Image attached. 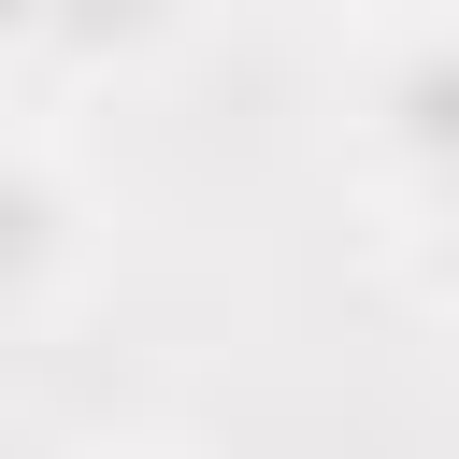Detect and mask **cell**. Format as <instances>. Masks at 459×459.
I'll return each instance as SVG.
<instances>
[{
  "instance_id": "1",
  "label": "cell",
  "mask_w": 459,
  "mask_h": 459,
  "mask_svg": "<svg viewBox=\"0 0 459 459\" xmlns=\"http://www.w3.org/2000/svg\"><path fill=\"white\" fill-rule=\"evenodd\" d=\"M359 143H373V172H402L416 201L459 215V14H430V29H402V43L373 57Z\"/></svg>"
},
{
  "instance_id": "2",
  "label": "cell",
  "mask_w": 459,
  "mask_h": 459,
  "mask_svg": "<svg viewBox=\"0 0 459 459\" xmlns=\"http://www.w3.org/2000/svg\"><path fill=\"white\" fill-rule=\"evenodd\" d=\"M186 14L201 0H14V29H29L43 72H143V57L186 43Z\"/></svg>"
},
{
  "instance_id": "3",
  "label": "cell",
  "mask_w": 459,
  "mask_h": 459,
  "mask_svg": "<svg viewBox=\"0 0 459 459\" xmlns=\"http://www.w3.org/2000/svg\"><path fill=\"white\" fill-rule=\"evenodd\" d=\"M72 186H57V158L43 143H14V172H0V273H14V316H57V287H72Z\"/></svg>"
}]
</instances>
